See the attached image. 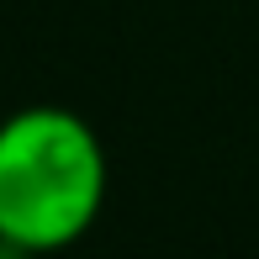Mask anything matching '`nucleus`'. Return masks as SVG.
Returning <instances> with one entry per match:
<instances>
[{
    "mask_svg": "<svg viewBox=\"0 0 259 259\" xmlns=\"http://www.w3.org/2000/svg\"><path fill=\"white\" fill-rule=\"evenodd\" d=\"M106 148L69 106H21L0 122V238L58 254L96 228L106 206Z\"/></svg>",
    "mask_w": 259,
    "mask_h": 259,
    "instance_id": "nucleus-1",
    "label": "nucleus"
},
{
    "mask_svg": "<svg viewBox=\"0 0 259 259\" xmlns=\"http://www.w3.org/2000/svg\"><path fill=\"white\" fill-rule=\"evenodd\" d=\"M0 259H37V254H27L21 243H11V238H0Z\"/></svg>",
    "mask_w": 259,
    "mask_h": 259,
    "instance_id": "nucleus-2",
    "label": "nucleus"
}]
</instances>
